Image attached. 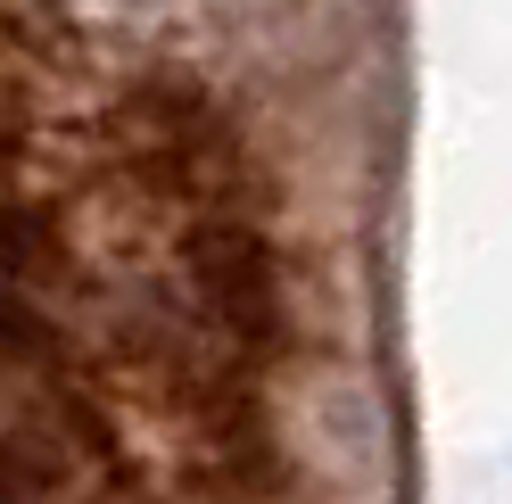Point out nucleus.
I'll return each mask as SVG.
<instances>
[{"instance_id": "f257e3e1", "label": "nucleus", "mask_w": 512, "mask_h": 504, "mask_svg": "<svg viewBox=\"0 0 512 504\" xmlns=\"http://www.w3.org/2000/svg\"><path fill=\"white\" fill-rule=\"evenodd\" d=\"M0 504H9V496H0Z\"/></svg>"}]
</instances>
